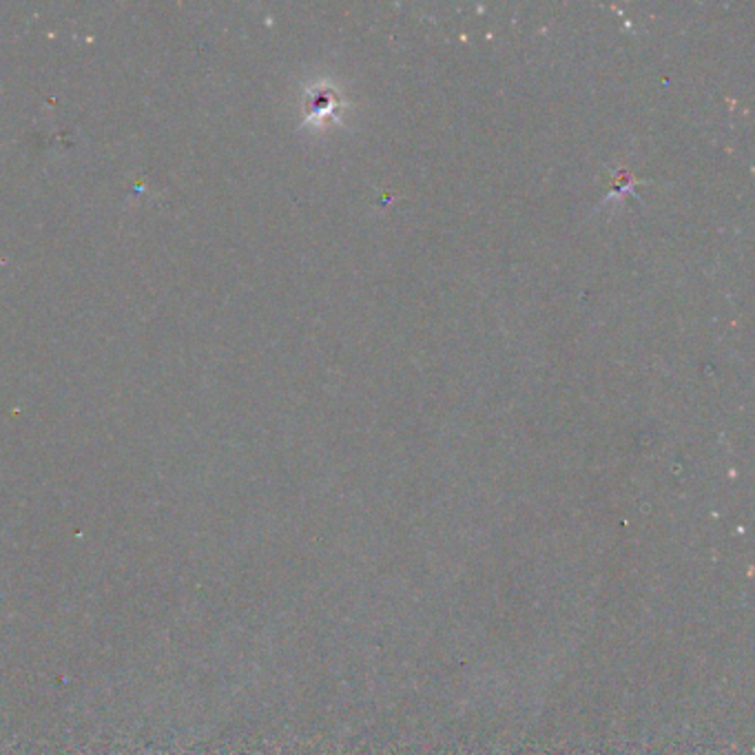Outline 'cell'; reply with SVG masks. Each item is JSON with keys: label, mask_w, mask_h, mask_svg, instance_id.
Masks as SVG:
<instances>
[{"label": "cell", "mask_w": 755, "mask_h": 755, "mask_svg": "<svg viewBox=\"0 0 755 755\" xmlns=\"http://www.w3.org/2000/svg\"><path fill=\"white\" fill-rule=\"evenodd\" d=\"M332 107H338V103H334V94H332V92L321 90V92H317V94L312 96V103H310V111H312V114H319V111H328V114H330Z\"/></svg>", "instance_id": "6da1fadb"}]
</instances>
